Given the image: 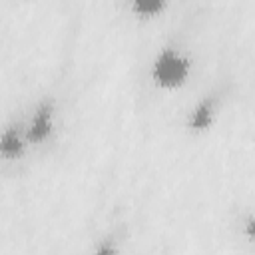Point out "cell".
Returning a JSON list of instances; mask_svg holds the SVG:
<instances>
[{
    "label": "cell",
    "mask_w": 255,
    "mask_h": 255,
    "mask_svg": "<svg viewBox=\"0 0 255 255\" xmlns=\"http://www.w3.org/2000/svg\"><path fill=\"white\" fill-rule=\"evenodd\" d=\"M52 128V104H42L30 124L28 129V139L30 141H42Z\"/></svg>",
    "instance_id": "obj_2"
},
{
    "label": "cell",
    "mask_w": 255,
    "mask_h": 255,
    "mask_svg": "<svg viewBox=\"0 0 255 255\" xmlns=\"http://www.w3.org/2000/svg\"><path fill=\"white\" fill-rule=\"evenodd\" d=\"M245 233L251 241H255V217H249L247 219V225H245Z\"/></svg>",
    "instance_id": "obj_6"
},
{
    "label": "cell",
    "mask_w": 255,
    "mask_h": 255,
    "mask_svg": "<svg viewBox=\"0 0 255 255\" xmlns=\"http://www.w3.org/2000/svg\"><path fill=\"white\" fill-rule=\"evenodd\" d=\"M20 151H22V143H20L18 133L14 129H8L2 137V153L6 157H16L20 155Z\"/></svg>",
    "instance_id": "obj_4"
},
{
    "label": "cell",
    "mask_w": 255,
    "mask_h": 255,
    "mask_svg": "<svg viewBox=\"0 0 255 255\" xmlns=\"http://www.w3.org/2000/svg\"><path fill=\"white\" fill-rule=\"evenodd\" d=\"M94 255H116V249H114L110 243H104V245H100V247L96 249Z\"/></svg>",
    "instance_id": "obj_7"
},
{
    "label": "cell",
    "mask_w": 255,
    "mask_h": 255,
    "mask_svg": "<svg viewBox=\"0 0 255 255\" xmlns=\"http://www.w3.org/2000/svg\"><path fill=\"white\" fill-rule=\"evenodd\" d=\"M189 74V62L171 48H165L153 64V80L163 88H175L185 82Z\"/></svg>",
    "instance_id": "obj_1"
},
{
    "label": "cell",
    "mask_w": 255,
    "mask_h": 255,
    "mask_svg": "<svg viewBox=\"0 0 255 255\" xmlns=\"http://www.w3.org/2000/svg\"><path fill=\"white\" fill-rule=\"evenodd\" d=\"M211 120H213V106H211V102H201L195 110H193V114H191V118H189V128H193V129H207L209 126H211Z\"/></svg>",
    "instance_id": "obj_3"
},
{
    "label": "cell",
    "mask_w": 255,
    "mask_h": 255,
    "mask_svg": "<svg viewBox=\"0 0 255 255\" xmlns=\"http://www.w3.org/2000/svg\"><path fill=\"white\" fill-rule=\"evenodd\" d=\"M161 8H163V2L161 0H137L133 4V10L139 12V14H143V16H151V14L159 12Z\"/></svg>",
    "instance_id": "obj_5"
}]
</instances>
